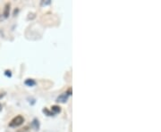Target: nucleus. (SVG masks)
Wrapping results in <instances>:
<instances>
[{
	"mask_svg": "<svg viewBox=\"0 0 161 132\" xmlns=\"http://www.w3.org/2000/svg\"><path fill=\"white\" fill-rule=\"evenodd\" d=\"M23 122H24V118H23V117L22 115H17L16 117H14V118L10 122L9 127L15 128V127H18V126L22 125Z\"/></svg>",
	"mask_w": 161,
	"mask_h": 132,
	"instance_id": "1",
	"label": "nucleus"
},
{
	"mask_svg": "<svg viewBox=\"0 0 161 132\" xmlns=\"http://www.w3.org/2000/svg\"><path fill=\"white\" fill-rule=\"evenodd\" d=\"M68 97H69V96L66 94V92H65V93L61 94L59 96L56 98V102H58V103H65L68 100Z\"/></svg>",
	"mask_w": 161,
	"mask_h": 132,
	"instance_id": "2",
	"label": "nucleus"
},
{
	"mask_svg": "<svg viewBox=\"0 0 161 132\" xmlns=\"http://www.w3.org/2000/svg\"><path fill=\"white\" fill-rule=\"evenodd\" d=\"M10 3L6 4L5 8H4V12H3V19H6L9 16V13H10Z\"/></svg>",
	"mask_w": 161,
	"mask_h": 132,
	"instance_id": "3",
	"label": "nucleus"
},
{
	"mask_svg": "<svg viewBox=\"0 0 161 132\" xmlns=\"http://www.w3.org/2000/svg\"><path fill=\"white\" fill-rule=\"evenodd\" d=\"M24 84L28 87H33L36 85V81L32 79H28L24 81Z\"/></svg>",
	"mask_w": 161,
	"mask_h": 132,
	"instance_id": "4",
	"label": "nucleus"
},
{
	"mask_svg": "<svg viewBox=\"0 0 161 132\" xmlns=\"http://www.w3.org/2000/svg\"><path fill=\"white\" fill-rule=\"evenodd\" d=\"M32 127L35 129V130H39V122L38 119H34L32 122Z\"/></svg>",
	"mask_w": 161,
	"mask_h": 132,
	"instance_id": "5",
	"label": "nucleus"
},
{
	"mask_svg": "<svg viewBox=\"0 0 161 132\" xmlns=\"http://www.w3.org/2000/svg\"><path fill=\"white\" fill-rule=\"evenodd\" d=\"M51 112L54 113V114H56V113H59L61 112V107L58 106V105H53L51 107Z\"/></svg>",
	"mask_w": 161,
	"mask_h": 132,
	"instance_id": "6",
	"label": "nucleus"
},
{
	"mask_svg": "<svg viewBox=\"0 0 161 132\" xmlns=\"http://www.w3.org/2000/svg\"><path fill=\"white\" fill-rule=\"evenodd\" d=\"M29 131H30V127L29 126H25L17 130V132H29Z\"/></svg>",
	"mask_w": 161,
	"mask_h": 132,
	"instance_id": "7",
	"label": "nucleus"
},
{
	"mask_svg": "<svg viewBox=\"0 0 161 132\" xmlns=\"http://www.w3.org/2000/svg\"><path fill=\"white\" fill-rule=\"evenodd\" d=\"M43 112L45 113L46 115H48V116H54V115H55V114H54V113H53L52 112L49 111V110H48L47 108H44V109H43Z\"/></svg>",
	"mask_w": 161,
	"mask_h": 132,
	"instance_id": "8",
	"label": "nucleus"
},
{
	"mask_svg": "<svg viewBox=\"0 0 161 132\" xmlns=\"http://www.w3.org/2000/svg\"><path fill=\"white\" fill-rule=\"evenodd\" d=\"M5 74H6V76H7V77H12V73H11V71H8V70H6V71H5Z\"/></svg>",
	"mask_w": 161,
	"mask_h": 132,
	"instance_id": "9",
	"label": "nucleus"
},
{
	"mask_svg": "<svg viewBox=\"0 0 161 132\" xmlns=\"http://www.w3.org/2000/svg\"><path fill=\"white\" fill-rule=\"evenodd\" d=\"M50 3H51L50 0H48L47 2H45V1H42V2H41V5H42V6H46V5H49Z\"/></svg>",
	"mask_w": 161,
	"mask_h": 132,
	"instance_id": "10",
	"label": "nucleus"
},
{
	"mask_svg": "<svg viewBox=\"0 0 161 132\" xmlns=\"http://www.w3.org/2000/svg\"><path fill=\"white\" fill-rule=\"evenodd\" d=\"M66 94H67L68 96H71V95H72V89H69L66 91Z\"/></svg>",
	"mask_w": 161,
	"mask_h": 132,
	"instance_id": "11",
	"label": "nucleus"
},
{
	"mask_svg": "<svg viewBox=\"0 0 161 132\" xmlns=\"http://www.w3.org/2000/svg\"><path fill=\"white\" fill-rule=\"evenodd\" d=\"M5 95H6V93H0V99H1L2 97H4Z\"/></svg>",
	"mask_w": 161,
	"mask_h": 132,
	"instance_id": "12",
	"label": "nucleus"
},
{
	"mask_svg": "<svg viewBox=\"0 0 161 132\" xmlns=\"http://www.w3.org/2000/svg\"><path fill=\"white\" fill-rule=\"evenodd\" d=\"M2 108H3V106H2V105H1V104H0V112L2 111Z\"/></svg>",
	"mask_w": 161,
	"mask_h": 132,
	"instance_id": "13",
	"label": "nucleus"
}]
</instances>
